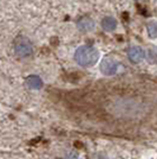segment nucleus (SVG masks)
Instances as JSON below:
<instances>
[{
    "label": "nucleus",
    "instance_id": "f257e3e1",
    "mask_svg": "<svg viewBox=\"0 0 157 159\" xmlns=\"http://www.w3.org/2000/svg\"><path fill=\"white\" fill-rule=\"evenodd\" d=\"M99 58V51L91 45H82L74 52V61L83 68L95 66Z\"/></svg>",
    "mask_w": 157,
    "mask_h": 159
},
{
    "label": "nucleus",
    "instance_id": "f03ea898",
    "mask_svg": "<svg viewBox=\"0 0 157 159\" xmlns=\"http://www.w3.org/2000/svg\"><path fill=\"white\" fill-rule=\"evenodd\" d=\"M14 51L17 53V56L20 58H27L30 56H32L33 53V47L31 42L25 38V37H19L17 42L14 43Z\"/></svg>",
    "mask_w": 157,
    "mask_h": 159
},
{
    "label": "nucleus",
    "instance_id": "7ed1b4c3",
    "mask_svg": "<svg viewBox=\"0 0 157 159\" xmlns=\"http://www.w3.org/2000/svg\"><path fill=\"white\" fill-rule=\"evenodd\" d=\"M119 63L116 60H113L111 57H105L100 63V71L104 74L105 76H112L117 73Z\"/></svg>",
    "mask_w": 157,
    "mask_h": 159
},
{
    "label": "nucleus",
    "instance_id": "20e7f679",
    "mask_svg": "<svg viewBox=\"0 0 157 159\" xmlns=\"http://www.w3.org/2000/svg\"><path fill=\"white\" fill-rule=\"evenodd\" d=\"M145 56H146L145 51L139 47H131L128 51V57L132 63H139L145 58Z\"/></svg>",
    "mask_w": 157,
    "mask_h": 159
},
{
    "label": "nucleus",
    "instance_id": "39448f33",
    "mask_svg": "<svg viewBox=\"0 0 157 159\" xmlns=\"http://www.w3.org/2000/svg\"><path fill=\"white\" fill-rule=\"evenodd\" d=\"M95 26H96L95 20L90 18V17H82L77 21V27L83 32H90L95 29Z\"/></svg>",
    "mask_w": 157,
    "mask_h": 159
},
{
    "label": "nucleus",
    "instance_id": "423d86ee",
    "mask_svg": "<svg viewBox=\"0 0 157 159\" xmlns=\"http://www.w3.org/2000/svg\"><path fill=\"white\" fill-rule=\"evenodd\" d=\"M26 86L32 90H39L43 88V80L37 75H31L26 79Z\"/></svg>",
    "mask_w": 157,
    "mask_h": 159
},
{
    "label": "nucleus",
    "instance_id": "0eeeda50",
    "mask_svg": "<svg viewBox=\"0 0 157 159\" xmlns=\"http://www.w3.org/2000/svg\"><path fill=\"white\" fill-rule=\"evenodd\" d=\"M100 24H102V27L104 29L105 31H108V32H111V31H113L117 27V21L112 17H104L102 19Z\"/></svg>",
    "mask_w": 157,
    "mask_h": 159
},
{
    "label": "nucleus",
    "instance_id": "6e6552de",
    "mask_svg": "<svg viewBox=\"0 0 157 159\" xmlns=\"http://www.w3.org/2000/svg\"><path fill=\"white\" fill-rule=\"evenodd\" d=\"M146 30L150 38H157V21H150L146 25Z\"/></svg>",
    "mask_w": 157,
    "mask_h": 159
},
{
    "label": "nucleus",
    "instance_id": "1a4fd4ad",
    "mask_svg": "<svg viewBox=\"0 0 157 159\" xmlns=\"http://www.w3.org/2000/svg\"><path fill=\"white\" fill-rule=\"evenodd\" d=\"M148 60L150 63H157V51L155 49H150L148 53Z\"/></svg>",
    "mask_w": 157,
    "mask_h": 159
},
{
    "label": "nucleus",
    "instance_id": "9d476101",
    "mask_svg": "<svg viewBox=\"0 0 157 159\" xmlns=\"http://www.w3.org/2000/svg\"><path fill=\"white\" fill-rule=\"evenodd\" d=\"M67 157H69L67 159H78V154L76 152H71L67 154Z\"/></svg>",
    "mask_w": 157,
    "mask_h": 159
},
{
    "label": "nucleus",
    "instance_id": "9b49d317",
    "mask_svg": "<svg viewBox=\"0 0 157 159\" xmlns=\"http://www.w3.org/2000/svg\"><path fill=\"white\" fill-rule=\"evenodd\" d=\"M96 159H108V157L105 156L104 153H98V154L96 156Z\"/></svg>",
    "mask_w": 157,
    "mask_h": 159
}]
</instances>
